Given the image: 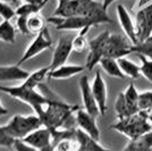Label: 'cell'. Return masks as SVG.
<instances>
[{"instance_id":"1","label":"cell","mask_w":152,"mask_h":151,"mask_svg":"<svg viewBox=\"0 0 152 151\" xmlns=\"http://www.w3.org/2000/svg\"><path fill=\"white\" fill-rule=\"evenodd\" d=\"M80 107L70 106L68 103L53 99L51 103L45 106L42 111L38 116L41 119L42 126L50 128L51 131L56 130H75V123H70V119L75 117L76 110Z\"/></svg>"},{"instance_id":"2","label":"cell","mask_w":152,"mask_h":151,"mask_svg":"<svg viewBox=\"0 0 152 151\" xmlns=\"http://www.w3.org/2000/svg\"><path fill=\"white\" fill-rule=\"evenodd\" d=\"M110 128L121 133L129 139V141H135L141 136L152 132V125L149 120V113L140 111L133 116L124 119H117L110 126Z\"/></svg>"},{"instance_id":"3","label":"cell","mask_w":152,"mask_h":151,"mask_svg":"<svg viewBox=\"0 0 152 151\" xmlns=\"http://www.w3.org/2000/svg\"><path fill=\"white\" fill-rule=\"evenodd\" d=\"M0 91L6 93V95H10V97H13L15 99H17V100L24 102L28 106H31L37 115H39L42 111L45 106L51 103L52 100H53V98L42 95L41 92H39L37 89L27 88L23 84L15 85V86L0 85Z\"/></svg>"},{"instance_id":"4","label":"cell","mask_w":152,"mask_h":151,"mask_svg":"<svg viewBox=\"0 0 152 151\" xmlns=\"http://www.w3.org/2000/svg\"><path fill=\"white\" fill-rule=\"evenodd\" d=\"M7 131L15 140H23L30 133L42 126L38 115H15L7 123Z\"/></svg>"},{"instance_id":"5","label":"cell","mask_w":152,"mask_h":151,"mask_svg":"<svg viewBox=\"0 0 152 151\" xmlns=\"http://www.w3.org/2000/svg\"><path fill=\"white\" fill-rule=\"evenodd\" d=\"M51 45H52V39H51L50 32L48 30V27H45L43 31H41L39 34H37L35 38L28 43L23 56L20 57V59L17 62V65L20 66L22 64L37 57L38 55L42 54L43 51L50 49Z\"/></svg>"},{"instance_id":"6","label":"cell","mask_w":152,"mask_h":151,"mask_svg":"<svg viewBox=\"0 0 152 151\" xmlns=\"http://www.w3.org/2000/svg\"><path fill=\"white\" fill-rule=\"evenodd\" d=\"M48 22L56 27L57 31H78L81 32L85 29H91L96 26L95 23L89 17L83 16H72V17H58L52 16L48 18Z\"/></svg>"},{"instance_id":"7","label":"cell","mask_w":152,"mask_h":151,"mask_svg":"<svg viewBox=\"0 0 152 151\" xmlns=\"http://www.w3.org/2000/svg\"><path fill=\"white\" fill-rule=\"evenodd\" d=\"M132 52H133V44L127 39L126 35H121V34L109 35L104 51V57L114 58L118 60Z\"/></svg>"},{"instance_id":"8","label":"cell","mask_w":152,"mask_h":151,"mask_svg":"<svg viewBox=\"0 0 152 151\" xmlns=\"http://www.w3.org/2000/svg\"><path fill=\"white\" fill-rule=\"evenodd\" d=\"M109 35L110 33L104 31L89 41V55L86 57V63H85V67L88 70H92L104 57V51Z\"/></svg>"},{"instance_id":"9","label":"cell","mask_w":152,"mask_h":151,"mask_svg":"<svg viewBox=\"0 0 152 151\" xmlns=\"http://www.w3.org/2000/svg\"><path fill=\"white\" fill-rule=\"evenodd\" d=\"M135 31L139 43L152 37V2L142 7L137 12L135 19Z\"/></svg>"},{"instance_id":"10","label":"cell","mask_w":152,"mask_h":151,"mask_svg":"<svg viewBox=\"0 0 152 151\" xmlns=\"http://www.w3.org/2000/svg\"><path fill=\"white\" fill-rule=\"evenodd\" d=\"M75 122L77 128L82 130L83 132H85L88 135L94 140L99 141L100 140V130L98 127L95 117L92 115H90L84 108H78L75 113Z\"/></svg>"},{"instance_id":"11","label":"cell","mask_w":152,"mask_h":151,"mask_svg":"<svg viewBox=\"0 0 152 151\" xmlns=\"http://www.w3.org/2000/svg\"><path fill=\"white\" fill-rule=\"evenodd\" d=\"M72 40L73 39L67 38V37H61L58 41L55 50L52 52V58L51 63L49 64V69H56L60 66H63L67 63L69 55L73 51V45H72Z\"/></svg>"},{"instance_id":"12","label":"cell","mask_w":152,"mask_h":151,"mask_svg":"<svg viewBox=\"0 0 152 151\" xmlns=\"http://www.w3.org/2000/svg\"><path fill=\"white\" fill-rule=\"evenodd\" d=\"M78 85H80V90H81V95H82L84 109L90 115H92L93 117L96 118L100 115V110H99L98 103H96L93 92H92V88H91V84L89 82V77L86 75H83L80 78Z\"/></svg>"},{"instance_id":"13","label":"cell","mask_w":152,"mask_h":151,"mask_svg":"<svg viewBox=\"0 0 152 151\" xmlns=\"http://www.w3.org/2000/svg\"><path fill=\"white\" fill-rule=\"evenodd\" d=\"M92 92L94 95V99L98 103V107L100 110V115L104 116L108 110L107 106V84L104 82L100 70H96L94 78L91 83Z\"/></svg>"},{"instance_id":"14","label":"cell","mask_w":152,"mask_h":151,"mask_svg":"<svg viewBox=\"0 0 152 151\" xmlns=\"http://www.w3.org/2000/svg\"><path fill=\"white\" fill-rule=\"evenodd\" d=\"M116 13H117V17L119 21L123 31L125 33L127 39L132 42L133 45H136L139 43L137 38H136V31H135V23H134L133 18L131 17V15L128 13L125 6L123 5H117L116 7Z\"/></svg>"},{"instance_id":"15","label":"cell","mask_w":152,"mask_h":151,"mask_svg":"<svg viewBox=\"0 0 152 151\" xmlns=\"http://www.w3.org/2000/svg\"><path fill=\"white\" fill-rule=\"evenodd\" d=\"M23 141L27 144L37 148L38 150H41L42 148L52 144V132L50 128L41 126L38 130L30 133L26 138L23 139Z\"/></svg>"},{"instance_id":"16","label":"cell","mask_w":152,"mask_h":151,"mask_svg":"<svg viewBox=\"0 0 152 151\" xmlns=\"http://www.w3.org/2000/svg\"><path fill=\"white\" fill-rule=\"evenodd\" d=\"M86 69L85 65H74V64H65L63 66L49 72V78L52 80H67L73 76L82 73Z\"/></svg>"},{"instance_id":"17","label":"cell","mask_w":152,"mask_h":151,"mask_svg":"<svg viewBox=\"0 0 152 151\" xmlns=\"http://www.w3.org/2000/svg\"><path fill=\"white\" fill-rule=\"evenodd\" d=\"M30 75L28 72L23 69L19 65L0 66V82L4 81H25Z\"/></svg>"},{"instance_id":"18","label":"cell","mask_w":152,"mask_h":151,"mask_svg":"<svg viewBox=\"0 0 152 151\" xmlns=\"http://www.w3.org/2000/svg\"><path fill=\"white\" fill-rule=\"evenodd\" d=\"M76 138L80 143L78 151H111L110 149L104 148L103 145L99 143V141L91 138L80 128H76Z\"/></svg>"},{"instance_id":"19","label":"cell","mask_w":152,"mask_h":151,"mask_svg":"<svg viewBox=\"0 0 152 151\" xmlns=\"http://www.w3.org/2000/svg\"><path fill=\"white\" fill-rule=\"evenodd\" d=\"M123 93H124V98H125V102H126V106L128 111H129V115L133 116L135 114L140 113L141 111L139 108L140 93L137 92V90L135 88L134 83L133 82L129 83L128 86L126 88V90H125V92H123Z\"/></svg>"},{"instance_id":"20","label":"cell","mask_w":152,"mask_h":151,"mask_svg":"<svg viewBox=\"0 0 152 151\" xmlns=\"http://www.w3.org/2000/svg\"><path fill=\"white\" fill-rule=\"evenodd\" d=\"M49 72H50L49 66H45V67L37 69L33 73H30V75L27 76V78H26L25 81H23L22 84L27 86V88L38 89L47 77L49 78Z\"/></svg>"},{"instance_id":"21","label":"cell","mask_w":152,"mask_h":151,"mask_svg":"<svg viewBox=\"0 0 152 151\" xmlns=\"http://www.w3.org/2000/svg\"><path fill=\"white\" fill-rule=\"evenodd\" d=\"M99 64H100L101 68L103 69V72H106V74H108L109 76L116 77V78H121V80L126 77L123 74L117 59L109 58V57H103Z\"/></svg>"},{"instance_id":"22","label":"cell","mask_w":152,"mask_h":151,"mask_svg":"<svg viewBox=\"0 0 152 151\" xmlns=\"http://www.w3.org/2000/svg\"><path fill=\"white\" fill-rule=\"evenodd\" d=\"M0 41L14 44L16 41V29L10 19H2L0 22Z\"/></svg>"},{"instance_id":"23","label":"cell","mask_w":152,"mask_h":151,"mask_svg":"<svg viewBox=\"0 0 152 151\" xmlns=\"http://www.w3.org/2000/svg\"><path fill=\"white\" fill-rule=\"evenodd\" d=\"M119 64V67H121L123 74L132 80H136L139 78L141 75V67H140L137 64L131 62L129 59H127L126 57L121 58L117 60Z\"/></svg>"},{"instance_id":"24","label":"cell","mask_w":152,"mask_h":151,"mask_svg":"<svg viewBox=\"0 0 152 151\" xmlns=\"http://www.w3.org/2000/svg\"><path fill=\"white\" fill-rule=\"evenodd\" d=\"M126 148L128 151H152V132L135 141H129Z\"/></svg>"},{"instance_id":"25","label":"cell","mask_w":152,"mask_h":151,"mask_svg":"<svg viewBox=\"0 0 152 151\" xmlns=\"http://www.w3.org/2000/svg\"><path fill=\"white\" fill-rule=\"evenodd\" d=\"M48 1H45L43 4H26V2H24V4L19 5L18 7H16V9H15L16 16L17 17L18 16H26V17H28V16L34 15V14H39L41 12V9L47 5Z\"/></svg>"},{"instance_id":"26","label":"cell","mask_w":152,"mask_h":151,"mask_svg":"<svg viewBox=\"0 0 152 151\" xmlns=\"http://www.w3.org/2000/svg\"><path fill=\"white\" fill-rule=\"evenodd\" d=\"M45 27V18L42 17V15L39 14H34L27 17V29L30 34H39L41 31H43Z\"/></svg>"},{"instance_id":"27","label":"cell","mask_w":152,"mask_h":151,"mask_svg":"<svg viewBox=\"0 0 152 151\" xmlns=\"http://www.w3.org/2000/svg\"><path fill=\"white\" fill-rule=\"evenodd\" d=\"M89 32V29H85L83 31L78 32V34L76 35L75 38L72 40V45H73V51L81 54L89 47V42L85 38L86 33Z\"/></svg>"},{"instance_id":"28","label":"cell","mask_w":152,"mask_h":151,"mask_svg":"<svg viewBox=\"0 0 152 151\" xmlns=\"http://www.w3.org/2000/svg\"><path fill=\"white\" fill-rule=\"evenodd\" d=\"M133 52L142 55L152 60V37L148 38L143 42H140L136 45H133Z\"/></svg>"},{"instance_id":"29","label":"cell","mask_w":152,"mask_h":151,"mask_svg":"<svg viewBox=\"0 0 152 151\" xmlns=\"http://www.w3.org/2000/svg\"><path fill=\"white\" fill-rule=\"evenodd\" d=\"M139 108L141 111H152V90H146L139 95Z\"/></svg>"},{"instance_id":"30","label":"cell","mask_w":152,"mask_h":151,"mask_svg":"<svg viewBox=\"0 0 152 151\" xmlns=\"http://www.w3.org/2000/svg\"><path fill=\"white\" fill-rule=\"evenodd\" d=\"M115 110H116V115H117V119H124V118H127V117L131 116L128 109H127L123 92H121L117 97V100L115 103Z\"/></svg>"},{"instance_id":"31","label":"cell","mask_w":152,"mask_h":151,"mask_svg":"<svg viewBox=\"0 0 152 151\" xmlns=\"http://www.w3.org/2000/svg\"><path fill=\"white\" fill-rule=\"evenodd\" d=\"M139 59L141 60V75H143L145 77L149 82L152 83V60L151 59H148L146 57L142 56V55H139L136 54Z\"/></svg>"},{"instance_id":"32","label":"cell","mask_w":152,"mask_h":151,"mask_svg":"<svg viewBox=\"0 0 152 151\" xmlns=\"http://www.w3.org/2000/svg\"><path fill=\"white\" fill-rule=\"evenodd\" d=\"M15 139L7 131L6 126H0V147L4 148H13L15 143Z\"/></svg>"},{"instance_id":"33","label":"cell","mask_w":152,"mask_h":151,"mask_svg":"<svg viewBox=\"0 0 152 151\" xmlns=\"http://www.w3.org/2000/svg\"><path fill=\"white\" fill-rule=\"evenodd\" d=\"M15 16L16 13L13 7L0 1V17H2V19H12Z\"/></svg>"},{"instance_id":"34","label":"cell","mask_w":152,"mask_h":151,"mask_svg":"<svg viewBox=\"0 0 152 151\" xmlns=\"http://www.w3.org/2000/svg\"><path fill=\"white\" fill-rule=\"evenodd\" d=\"M16 29L18 30L22 35H28L30 32L27 29V17L26 16H18L16 19Z\"/></svg>"},{"instance_id":"35","label":"cell","mask_w":152,"mask_h":151,"mask_svg":"<svg viewBox=\"0 0 152 151\" xmlns=\"http://www.w3.org/2000/svg\"><path fill=\"white\" fill-rule=\"evenodd\" d=\"M13 148L15 149V151H40L37 148L25 143L23 140H16Z\"/></svg>"},{"instance_id":"36","label":"cell","mask_w":152,"mask_h":151,"mask_svg":"<svg viewBox=\"0 0 152 151\" xmlns=\"http://www.w3.org/2000/svg\"><path fill=\"white\" fill-rule=\"evenodd\" d=\"M0 1H2V2H5L7 5H9V6H16L18 7L19 4H18V0H0Z\"/></svg>"},{"instance_id":"37","label":"cell","mask_w":152,"mask_h":151,"mask_svg":"<svg viewBox=\"0 0 152 151\" xmlns=\"http://www.w3.org/2000/svg\"><path fill=\"white\" fill-rule=\"evenodd\" d=\"M7 114H8V110L2 106V103H1V95H0V117L5 116V115H7Z\"/></svg>"},{"instance_id":"38","label":"cell","mask_w":152,"mask_h":151,"mask_svg":"<svg viewBox=\"0 0 152 151\" xmlns=\"http://www.w3.org/2000/svg\"><path fill=\"white\" fill-rule=\"evenodd\" d=\"M116 0H103L102 1V5H103V8L104 9H108V7L110 6V5H113Z\"/></svg>"},{"instance_id":"39","label":"cell","mask_w":152,"mask_h":151,"mask_svg":"<svg viewBox=\"0 0 152 151\" xmlns=\"http://www.w3.org/2000/svg\"><path fill=\"white\" fill-rule=\"evenodd\" d=\"M26 4H43L48 0H23Z\"/></svg>"},{"instance_id":"40","label":"cell","mask_w":152,"mask_h":151,"mask_svg":"<svg viewBox=\"0 0 152 151\" xmlns=\"http://www.w3.org/2000/svg\"><path fill=\"white\" fill-rule=\"evenodd\" d=\"M40 151H55V148H53L52 144H50V145H48V147H45V148H42Z\"/></svg>"},{"instance_id":"41","label":"cell","mask_w":152,"mask_h":151,"mask_svg":"<svg viewBox=\"0 0 152 151\" xmlns=\"http://www.w3.org/2000/svg\"><path fill=\"white\" fill-rule=\"evenodd\" d=\"M149 120H150V123H151V125H152V111L149 114Z\"/></svg>"},{"instance_id":"42","label":"cell","mask_w":152,"mask_h":151,"mask_svg":"<svg viewBox=\"0 0 152 151\" xmlns=\"http://www.w3.org/2000/svg\"><path fill=\"white\" fill-rule=\"evenodd\" d=\"M123 151H128V150H127V148L125 147V148H124V150H123Z\"/></svg>"}]
</instances>
